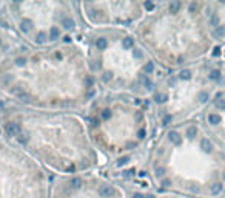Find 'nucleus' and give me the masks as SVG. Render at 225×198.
<instances>
[{
    "label": "nucleus",
    "instance_id": "nucleus-1",
    "mask_svg": "<svg viewBox=\"0 0 225 198\" xmlns=\"http://www.w3.org/2000/svg\"><path fill=\"white\" fill-rule=\"evenodd\" d=\"M100 195L103 198H110L114 195V189H112L111 186H106V184H103V186L100 187Z\"/></svg>",
    "mask_w": 225,
    "mask_h": 198
},
{
    "label": "nucleus",
    "instance_id": "nucleus-2",
    "mask_svg": "<svg viewBox=\"0 0 225 198\" xmlns=\"http://www.w3.org/2000/svg\"><path fill=\"white\" fill-rule=\"evenodd\" d=\"M202 147H204L205 152H211V148H213V144H211L208 139H202Z\"/></svg>",
    "mask_w": 225,
    "mask_h": 198
},
{
    "label": "nucleus",
    "instance_id": "nucleus-3",
    "mask_svg": "<svg viewBox=\"0 0 225 198\" xmlns=\"http://www.w3.org/2000/svg\"><path fill=\"white\" fill-rule=\"evenodd\" d=\"M214 34L217 36V37H222V36L225 34V28L224 26H217V28L214 30Z\"/></svg>",
    "mask_w": 225,
    "mask_h": 198
},
{
    "label": "nucleus",
    "instance_id": "nucleus-4",
    "mask_svg": "<svg viewBox=\"0 0 225 198\" xmlns=\"http://www.w3.org/2000/svg\"><path fill=\"white\" fill-rule=\"evenodd\" d=\"M214 107L216 109H225V101L224 99H217V101L214 102Z\"/></svg>",
    "mask_w": 225,
    "mask_h": 198
},
{
    "label": "nucleus",
    "instance_id": "nucleus-5",
    "mask_svg": "<svg viewBox=\"0 0 225 198\" xmlns=\"http://www.w3.org/2000/svg\"><path fill=\"white\" fill-rule=\"evenodd\" d=\"M196 133H197V129L194 127V125H191V127L188 129V135H190V136H194Z\"/></svg>",
    "mask_w": 225,
    "mask_h": 198
},
{
    "label": "nucleus",
    "instance_id": "nucleus-6",
    "mask_svg": "<svg viewBox=\"0 0 225 198\" xmlns=\"http://www.w3.org/2000/svg\"><path fill=\"white\" fill-rule=\"evenodd\" d=\"M148 198H153V197H148Z\"/></svg>",
    "mask_w": 225,
    "mask_h": 198
}]
</instances>
